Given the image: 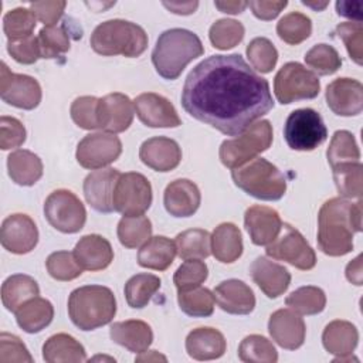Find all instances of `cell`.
<instances>
[{
  "mask_svg": "<svg viewBox=\"0 0 363 363\" xmlns=\"http://www.w3.org/2000/svg\"><path fill=\"white\" fill-rule=\"evenodd\" d=\"M44 216L51 227L64 234L78 233L86 221V210L82 201L65 189L50 193L44 203Z\"/></svg>",
  "mask_w": 363,
  "mask_h": 363,
  "instance_id": "cell-10",
  "label": "cell"
},
{
  "mask_svg": "<svg viewBox=\"0 0 363 363\" xmlns=\"http://www.w3.org/2000/svg\"><path fill=\"white\" fill-rule=\"evenodd\" d=\"M326 104L339 116H356L363 109V85L353 78H337L326 86Z\"/></svg>",
  "mask_w": 363,
  "mask_h": 363,
  "instance_id": "cell-18",
  "label": "cell"
},
{
  "mask_svg": "<svg viewBox=\"0 0 363 363\" xmlns=\"http://www.w3.org/2000/svg\"><path fill=\"white\" fill-rule=\"evenodd\" d=\"M247 57L252 68L261 74L271 72L278 61V51L274 44L265 37H257L247 45Z\"/></svg>",
  "mask_w": 363,
  "mask_h": 363,
  "instance_id": "cell-47",
  "label": "cell"
},
{
  "mask_svg": "<svg viewBox=\"0 0 363 363\" xmlns=\"http://www.w3.org/2000/svg\"><path fill=\"white\" fill-rule=\"evenodd\" d=\"M214 298L218 306L231 315H248L255 308L252 289L240 279H227L214 289Z\"/></svg>",
  "mask_w": 363,
  "mask_h": 363,
  "instance_id": "cell-26",
  "label": "cell"
},
{
  "mask_svg": "<svg viewBox=\"0 0 363 363\" xmlns=\"http://www.w3.org/2000/svg\"><path fill=\"white\" fill-rule=\"evenodd\" d=\"M211 252L223 264L237 261L242 254V237L240 228L233 223H221L210 237Z\"/></svg>",
  "mask_w": 363,
  "mask_h": 363,
  "instance_id": "cell-30",
  "label": "cell"
},
{
  "mask_svg": "<svg viewBox=\"0 0 363 363\" xmlns=\"http://www.w3.org/2000/svg\"><path fill=\"white\" fill-rule=\"evenodd\" d=\"M288 6V1H264V0H255L248 1V7L252 10V14L264 21L274 20L285 7Z\"/></svg>",
  "mask_w": 363,
  "mask_h": 363,
  "instance_id": "cell-58",
  "label": "cell"
},
{
  "mask_svg": "<svg viewBox=\"0 0 363 363\" xmlns=\"http://www.w3.org/2000/svg\"><path fill=\"white\" fill-rule=\"evenodd\" d=\"M244 26L233 18H220L210 27L208 37L214 48L230 50L238 45L244 38Z\"/></svg>",
  "mask_w": 363,
  "mask_h": 363,
  "instance_id": "cell-46",
  "label": "cell"
},
{
  "mask_svg": "<svg viewBox=\"0 0 363 363\" xmlns=\"http://www.w3.org/2000/svg\"><path fill=\"white\" fill-rule=\"evenodd\" d=\"M150 182L140 173H121L113 190V211L122 216H140L152 204Z\"/></svg>",
  "mask_w": 363,
  "mask_h": 363,
  "instance_id": "cell-11",
  "label": "cell"
},
{
  "mask_svg": "<svg viewBox=\"0 0 363 363\" xmlns=\"http://www.w3.org/2000/svg\"><path fill=\"white\" fill-rule=\"evenodd\" d=\"M115 313L116 299L108 286H79L68 298L69 319L81 330H94L108 325Z\"/></svg>",
  "mask_w": 363,
  "mask_h": 363,
  "instance_id": "cell-4",
  "label": "cell"
},
{
  "mask_svg": "<svg viewBox=\"0 0 363 363\" xmlns=\"http://www.w3.org/2000/svg\"><path fill=\"white\" fill-rule=\"evenodd\" d=\"M182 105L224 135H241L274 108L269 84L240 54L210 55L186 77Z\"/></svg>",
  "mask_w": 363,
  "mask_h": 363,
  "instance_id": "cell-1",
  "label": "cell"
},
{
  "mask_svg": "<svg viewBox=\"0 0 363 363\" xmlns=\"http://www.w3.org/2000/svg\"><path fill=\"white\" fill-rule=\"evenodd\" d=\"M268 332L282 349L295 350L305 342L306 326L303 319L292 309H278L268 320Z\"/></svg>",
  "mask_w": 363,
  "mask_h": 363,
  "instance_id": "cell-19",
  "label": "cell"
},
{
  "mask_svg": "<svg viewBox=\"0 0 363 363\" xmlns=\"http://www.w3.org/2000/svg\"><path fill=\"white\" fill-rule=\"evenodd\" d=\"M312 33V21L306 14L299 11H291L285 14L277 24L278 37L289 44L296 45L305 41Z\"/></svg>",
  "mask_w": 363,
  "mask_h": 363,
  "instance_id": "cell-42",
  "label": "cell"
},
{
  "mask_svg": "<svg viewBox=\"0 0 363 363\" xmlns=\"http://www.w3.org/2000/svg\"><path fill=\"white\" fill-rule=\"evenodd\" d=\"M231 177L238 189L258 200H279L286 191L285 176L275 164L262 157H255L247 164L233 169Z\"/></svg>",
  "mask_w": 363,
  "mask_h": 363,
  "instance_id": "cell-6",
  "label": "cell"
},
{
  "mask_svg": "<svg viewBox=\"0 0 363 363\" xmlns=\"http://www.w3.org/2000/svg\"><path fill=\"white\" fill-rule=\"evenodd\" d=\"M118 238L119 242L126 248H138L145 244L152 234L150 220L140 216H123L118 223Z\"/></svg>",
  "mask_w": 363,
  "mask_h": 363,
  "instance_id": "cell-39",
  "label": "cell"
},
{
  "mask_svg": "<svg viewBox=\"0 0 363 363\" xmlns=\"http://www.w3.org/2000/svg\"><path fill=\"white\" fill-rule=\"evenodd\" d=\"M111 339L132 353H142L153 342L152 328L139 319L115 322L109 328Z\"/></svg>",
  "mask_w": 363,
  "mask_h": 363,
  "instance_id": "cell-28",
  "label": "cell"
},
{
  "mask_svg": "<svg viewBox=\"0 0 363 363\" xmlns=\"http://www.w3.org/2000/svg\"><path fill=\"white\" fill-rule=\"evenodd\" d=\"M238 357L245 363H275L278 353L274 345L261 335L245 336L238 346Z\"/></svg>",
  "mask_w": 363,
  "mask_h": 363,
  "instance_id": "cell-44",
  "label": "cell"
},
{
  "mask_svg": "<svg viewBox=\"0 0 363 363\" xmlns=\"http://www.w3.org/2000/svg\"><path fill=\"white\" fill-rule=\"evenodd\" d=\"M163 6L170 10L172 13L174 14H182V16H187V14H191L197 10L199 7V1H163Z\"/></svg>",
  "mask_w": 363,
  "mask_h": 363,
  "instance_id": "cell-60",
  "label": "cell"
},
{
  "mask_svg": "<svg viewBox=\"0 0 363 363\" xmlns=\"http://www.w3.org/2000/svg\"><path fill=\"white\" fill-rule=\"evenodd\" d=\"M33 363V357L23 340L6 332L0 333V363Z\"/></svg>",
  "mask_w": 363,
  "mask_h": 363,
  "instance_id": "cell-54",
  "label": "cell"
},
{
  "mask_svg": "<svg viewBox=\"0 0 363 363\" xmlns=\"http://www.w3.org/2000/svg\"><path fill=\"white\" fill-rule=\"evenodd\" d=\"M250 274L258 288L271 299L281 296L291 284L289 271L265 257H258L252 261Z\"/></svg>",
  "mask_w": 363,
  "mask_h": 363,
  "instance_id": "cell-25",
  "label": "cell"
},
{
  "mask_svg": "<svg viewBox=\"0 0 363 363\" xmlns=\"http://www.w3.org/2000/svg\"><path fill=\"white\" fill-rule=\"evenodd\" d=\"M133 108L142 123L150 128H177L182 121L173 104L155 92H145L135 98Z\"/></svg>",
  "mask_w": 363,
  "mask_h": 363,
  "instance_id": "cell-17",
  "label": "cell"
},
{
  "mask_svg": "<svg viewBox=\"0 0 363 363\" xmlns=\"http://www.w3.org/2000/svg\"><path fill=\"white\" fill-rule=\"evenodd\" d=\"M214 6L221 13L240 14L248 7V1H214Z\"/></svg>",
  "mask_w": 363,
  "mask_h": 363,
  "instance_id": "cell-62",
  "label": "cell"
},
{
  "mask_svg": "<svg viewBox=\"0 0 363 363\" xmlns=\"http://www.w3.org/2000/svg\"><path fill=\"white\" fill-rule=\"evenodd\" d=\"M176 250L183 259H204L210 255V234L203 228H190L176 235Z\"/></svg>",
  "mask_w": 363,
  "mask_h": 363,
  "instance_id": "cell-36",
  "label": "cell"
},
{
  "mask_svg": "<svg viewBox=\"0 0 363 363\" xmlns=\"http://www.w3.org/2000/svg\"><path fill=\"white\" fill-rule=\"evenodd\" d=\"M326 157L332 169L339 164L359 162L360 150L353 133L349 130H336L326 150Z\"/></svg>",
  "mask_w": 363,
  "mask_h": 363,
  "instance_id": "cell-40",
  "label": "cell"
},
{
  "mask_svg": "<svg viewBox=\"0 0 363 363\" xmlns=\"http://www.w3.org/2000/svg\"><path fill=\"white\" fill-rule=\"evenodd\" d=\"M336 11L342 17H347L352 20H356L360 23V3H352V1H337L336 3Z\"/></svg>",
  "mask_w": 363,
  "mask_h": 363,
  "instance_id": "cell-59",
  "label": "cell"
},
{
  "mask_svg": "<svg viewBox=\"0 0 363 363\" xmlns=\"http://www.w3.org/2000/svg\"><path fill=\"white\" fill-rule=\"evenodd\" d=\"M176 254L174 241L164 235L150 237L138 252V264L143 268L164 271L173 264Z\"/></svg>",
  "mask_w": 363,
  "mask_h": 363,
  "instance_id": "cell-31",
  "label": "cell"
},
{
  "mask_svg": "<svg viewBox=\"0 0 363 363\" xmlns=\"http://www.w3.org/2000/svg\"><path fill=\"white\" fill-rule=\"evenodd\" d=\"M285 303L296 313L316 315L325 309L326 295L318 286H301L286 296Z\"/></svg>",
  "mask_w": 363,
  "mask_h": 363,
  "instance_id": "cell-41",
  "label": "cell"
},
{
  "mask_svg": "<svg viewBox=\"0 0 363 363\" xmlns=\"http://www.w3.org/2000/svg\"><path fill=\"white\" fill-rule=\"evenodd\" d=\"M7 170L10 179L18 186H33L43 176L41 159L26 149L11 152L7 157Z\"/></svg>",
  "mask_w": 363,
  "mask_h": 363,
  "instance_id": "cell-33",
  "label": "cell"
},
{
  "mask_svg": "<svg viewBox=\"0 0 363 363\" xmlns=\"http://www.w3.org/2000/svg\"><path fill=\"white\" fill-rule=\"evenodd\" d=\"M284 138L294 150L311 152L328 138V129L322 116L311 108L295 109L284 125Z\"/></svg>",
  "mask_w": 363,
  "mask_h": 363,
  "instance_id": "cell-8",
  "label": "cell"
},
{
  "mask_svg": "<svg viewBox=\"0 0 363 363\" xmlns=\"http://www.w3.org/2000/svg\"><path fill=\"white\" fill-rule=\"evenodd\" d=\"M201 201V194L196 183L189 179H177L170 182L163 194L166 211L173 217L193 216Z\"/></svg>",
  "mask_w": 363,
  "mask_h": 363,
  "instance_id": "cell-24",
  "label": "cell"
},
{
  "mask_svg": "<svg viewBox=\"0 0 363 363\" xmlns=\"http://www.w3.org/2000/svg\"><path fill=\"white\" fill-rule=\"evenodd\" d=\"M208 277L207 265L200 259H184L173 275L177 291H187L200 286Z\"/></svg>",
  "mask_w": 363,
  "mask_h": 363,
  "instance_id": "cell-51",
  "label": "cell"
},
{
  "mask_svg": "<svg viewBox=\"0 0 363 363\" xmlns=\"http://www.w3.org/2000/svg\"><path fill=\"white\" fill-rule=\"evenodd\" d=\"M40 288L37 281L26 274L10 275L1 285V302L13 313L27 301L38 296Z\"/></svg>",
  "mask_w": 363,
  "mask_h": 363,
  "instance_id": "cell-34",
  "label": "cell"
},
{
  "mask_svg": "<svg viewBox=\"0 0 363 363\" xmlns=\"http://www.w3.org/2000/svg\"><path fill=\"white\" fill-rule=\"evenodd\" d=\"M0 241L3 248L11 254H27L38 242L37 225L27 214H11L1 223Z\"/></svg>",
  "mask_w": 363,
  "mask_h": 363,
  "instance_id": "cell-15",
  "label": "cell"
},
{
  "mask_svg": "<svg viewBox=\"0 0 363 363\" xmlns=\"http://www.w3.org/2000/svg\"><path fill=\"white\" fill-rule=\"evenodd\" d=\"M65 6H67V1L64 0L34 1V3H30V10L34 13L37 20L44 23V26H54L64 14Z\"/></svg>",
  "mask_w": 363,
  "mask_h": 363,
  "instance_id": "cell-57",
  "label": "cell"
},
{
  "mask_svg": "<svg viewBox=\"0 0 363 363\" xmlns=\"http://www.w3.org/2000/svg\"><path fill=\"white\" fill-rule=\"evenodd\" d=\"M122 153V143L118 136L108 132L89 133L77 146V162L91 170L102 169L118 160Z\"/></svg>",
  "mask_w": 363,
  "mask_h": 363,
  "instance_id": "cell-13",
  "label": "cell"
},
{
  "mask_svg": "<svg viewBox=\"0 0 363 363\" xmlns=\"http://www.w3.org/2000/svg\"><path fill=\"white\" fill-rule=\"evenodd\" d=\"M346 278L354 285H362V254L347 264Z\"/></svg>",
  "mask_w": 363,
  "mask_h": 363,
  "instance_id": "cell-61",
  "label": "cell"
},
{
  "mask_svg": "<svg viewBox=\"0 0 363 363\" xmlns=\"http://www.w3.org/2000/svg\"><path fill=\"white\" fill-rule=\"evenodd\" d=\"M7 51L14 61L26 65L34 64L38 58H41L38 38L34 35H30L17 41H9Z\"/></svg>",
  "mask_w": 363,
  "mask_h": 363,
  "instance_id": "cell-56",
  "label": "cell"
},
{
  "mask_svg": "<svg viewBox=\"0 0 363 363\" xmlns=\"http://www.w3.org/2000/svg\"><path fill=\"white\" fill-rule=\"evenodd\" d=\"M139 157L147 167L164 173L179 166L182 149L179 143L170 138L155 136L140 145Z\"/></svg>",
  "mask_w": 363,
  "mask_h": 363,
  "instance_id": "cell-22",
  "label": "cell"
},
{
  "mask_svg": "<svg viewBox=\"0 0 363 363\" xmlns=\"http://www.w3.org/2000/svg\"><path fill=\"white\" fill-rule=\"evenodd\" d=\"M319 91L320 82L316 74L295 61L284 64L274 78V92L282 105L301 99H313Z\"/></svg>",
  "mask_w": 363,
  "mask_h": 363,
  "instance_id": "cell-9",
  "label": "cell"
},
{
  "mask_svg": "<svg viewBox=\"0 0 363 363\" xmlns=\"http://www.w3.org/2000/svg\"><path fill=\"white\" fill-rule=\"evenodd\" d=\"M337 35L346 45L349 57L357 64L363 62V26L359 21L340 23L336 27Z\"/></svg>",
  "mask_w": 363,
  "mask_h": 363,
  "instance_id": "cell-52",
  "label": "cell"
},
{
  "mask_svg": "<svg viewBox=\"0 0 363 363\" xmlns=\"http://www.w3.org/2000/svg\"><path fill=\"white\" fill-rule=\"evenodd\" d=\"M274 139L272 125L261 119L250 125L238 138L224 140L220 146L218 156L221 163L228 169H235L255 159L257 155L269 149Z\"/></svg>",
  "mask_w": 363,
  "mask_h": 363,
  "instance_id": "cell-7",
  "label": "cell"
},
{
  "mask_svg": "<svg viewBox=\"0 0 363 363\" xmlns=\"http://www.w3.org/2000/svg\"><path fill=\"white\" fill-rule=\"evenodd\" d=\"M136 362H167V359H166V356H163V354H160L159 352H156V350H145V352H142L139 356H136V359H135Z\"/></svg>",
  "mask_w": 363,
  "mask_h": 363,
  "instance_id": "cell-63",
  "label": "cell"
},
{
  "mask_svg": "<svg viewBox=\"0 0 363 363\" xmlns=\"http://www.w3.org/2000/svg\"><path fill=\"white\" fill-rule=\"evenodd\" d=\"M74 255L82 269L101 271L111 265L113 250L105 237L88 234L79 238L74 248Z\"/></svg>",
  "mask_w": 363,
  "mask_h": 363,
  "instance_id": "cell-27",
  "label": "cell"
},
{
  "mask_svg": "<svg viewBox=\"0 0 363 363\" xmlns=\"http://www.w3.org/2000/svg\"><path fill=\"white\" fill-rule=\"evenodd\" d=\"M89 43L96 54L135 58L145 52L147 34L140 26L132 21L113 18L96 26L91 34Z\"/></svg>",
  "mask_w": 363,
  "mask_h": 363,
  "instance_id": "cell-5",
  "label": "cell"
},
{
  "mask_svg": "<svg viewBox=\"0 0 363 363\" xmlns=\"http://www.w3.org/2000/svg\"><path fill=\"white\" fill-rule=\"evenodd\" d=\"M362 231V200L342 197L325 201L318 214V245L329 257H342L353 250V234Z\"/></svg>",
  "mask_w": 363,
  "mask_h": 363,
  "instance_id": "cell-2",
  "label": "cell"
},
{
  "mask_svg": "<svg viewBox=\"0 0 363 363\" xmlns=\"http://www.w3.org/2000/svg\"><path fill=\"white\" fill-rule=\"evenodd\" d=\"M227 347L224 335L214 328L193 329L186 337L187 354L194 360H214L224 354Z\"/></svg>",
  "mask_w": 363,
  "mask_h": 363,
  "instance_id": "cell-29",
  "label": "cell"
},
{
  "mask_svg": "<svg viewBox=\"0 0 363 363\" xmlns=\"http://www.w3.org/2000/svg\"><path fill=\"white\" fill-rule=\"evenodd\" d=\"M35 20L34 13L26 7H16L7 11L3 17V30L9 41H17L33 35L37 24Z\"/></svg>",
  "mask_w": 363,
  "mask_h": 363,
  "instance_id": "cell-45",
  "label": "cell"
},
{
  "mask_svg": "<svg viewBox=\"0 0 363 363\" xmlns=\"http://www.w3.org/2000/svg\"><path fill=\"white\" fill-rule=\"evenodd\" d=\"M98 128L108 133L125 132L133 121V104L125 94H108L98 101Z\"/></svg>",
  "mask_w": 363,
  "mask_h": 363,
  "instance_id": "cell-16",
  "label": "cell"
},
{
  "mask_svg": "<svg viewBox=\"0 0 363 363\" xmlns=\"http://www.w3.org/2000/svg\"><path fill=\"white\" fill-rule=\"evenodd\" d=\"M160 278L153 274H136L125 284V298L130 308H145L160 288Z\"/></svg>",
  "mask_w": 363,
  "mask_h": 363,
  "instance_id": "cell-37",
  "label": "cell"
},
{
  "mask_svg": "<svg viewBox=\"0 0 363 363\" xmlns=\"http://www.w3.org/2000/svg\"><path fill=\"white\" fill-rule=\"evenodd\" d=\"M45 267L48 274L57 281H72L82 274V268L74 252L68 251H55L50 254Z\"/></svg>",
  "mask_w": 363,
  "mask_h": 363,
  "instance_id": "cell-50",
  "label": "cell"
},
{
  "mask_svg": "<svg viewBox=\"0 0 363 363\" xmlns=\"http://www.w3.org/2000/svg\"><path fill=\"white\" fill-rule=\"evenodd\" d=\"M54 318V306L48 299L35 296L21 305L16 312L17 325L27 333H38Z\"/></svg>",
  "mask_w": 363,
  "mask_h": 363,
  "instance_id": "cell-35",
  "label": "cell"
},
{
  "mask_svg": "<svg viewBox=\"0 0 363 363\" xmlns=\"http://www.w3.org/2000/svg\"><path fill=\"white\" fill-rule=\"evenodd\" d=\"M98 98L95 96H78L69 108V113L72 121L77 126L85 130L99 129L98 128V119H96V106H98Z\"/></svg>",
  "mask_w": 363,
  "mask_h": 363,
  "instance_id": "cell-53",
  "label": "cell"
},
{
  "mask_svg": "<svg viewBox=\"0 0 363 363\" xmlns=\"http://www.w3.org/2000/svg\"><path fill=\"white\" fill-rule=\"evenodd\" d=\"M43 359L47 363H81L86 360V353L75 337L68 333H57L45 340Z\"/></svg>",
  "mask_w": 363,
  "mask_h": 363,
  "instance_id": "cell-32",
  "label": "cell"
},
{
  "mask_svg": "<svg viewBox=\"0 0 363 363\" xmlns=\"http://www.w3.org/2000/svg\"><path fill=\"white\" fill-rule=\"evenodd\" d=\"M305 62L319 75H332L340 65L339 52L329 44H316L305 54Z\"/></svg>",
  "mask_w": 363,
  "mask_h": 363,
  "instance_id": "cell-49",
  "label": "cell"
},
{
  "mask_svg": "<svg viewBox=\"0 0 363 363\" xmlns=\"http://www.w3.org/2000/svg\"><path fill=\"white\" fill-rule=\"evenodd\" d=\"M26 142L24 125L13 116L3 115L0 118V147L3 150L14 149Z\"/></svg>",
  "mask_w": 363,
  "mask_h": 363,
  "instance_id": "cell-55",
  "label": "cell"
},
{
  "mask_svg": "<svg viewBox=\"0 0 363 363\" xmlns=\"http://www.w3.org/2000/svg\"><path fill=\"white\" fill-rule=\"evenodd\" d=\"M0 96L11 106L31 111L41 102V86L33 77L14 74L9 69L6 62H1Z\"/></svg>",
  "mask_w": 363,
  "mask_h": 363,
  "instance_id": "cell-14",
  "label": "cell"
},
{
  "mask_svg": "<svg viewBox=\"0 0 363 363\" xmlns=\"http://www.w3.org/2000/svg\"><path fill=\"white\" fill-rule=\"evenodd\" d=\"M203 44L197 34L186 28H170L163 31L152 51V62L156 72L164 79L180 77L189 62L201 57Z\"/></svg>",
  "mask_w": 363,
  "mask_h": 363,
  "instance_id": "cell-3",
  "label": "cell"
},
{
  "mask_svg": "<svg viewBox=\"0 0 363 363\" xmlns=\"http://www.w3.org/2000/svg\"><path fill=\"white\" fill-rule=\"evenodd\" d=\"M244 225L255 245H268L278 237L282 221L275 208L255 204L245 210Z\"/></svg>",
  "mask_w": 363,
  "mask_h": 363,
  "instance_id": "cell-21",
  "label": "cell"
},
{
  "mask_svg": "<svg viewBox=\"0 0 363 363\" xmlns=\"http://www.w3.org/2000/svg\"><path fill=\"white\" fill-rule=\"evenodd\" d=\"M302 4H305V6H308V7H312L313 10H318V11H319V10H323L329 3H328V1H323V3H318V4H316V3H309V1H305V0H303Z\"/></svg>",
  "mask_w": 363,
  "mask_h": 363,
  "instance_id": "cell-64",
  "label": "cell"
},
{
  "mask_svg": "<svg viewBox=\"0 0 363 363\" xmlns=\"http://www.w3.org/2000/svg\"><path fill=\"white\" fill-rule=\"evenodd\" d=\"M37 38L41 58H57L69 50V35L64 27L44 26Z\"/></svg>",
  "mask_w": 363,
  "mask_h": 363,
  "instance_id": "cell-48",
  "label": "cell"
},
{
  "mask_svg": "<svg viewBox=\"0 0 363 363\" xmlns=\"http://www.w3.org/2000/svg\"><path fill=\"white\" fill-rule=\"evenodd\" d=\"M121 173L116 169H99L91 172L84 180V196L86 203L99 213L113 211V190Z\"/></svg>",
  "mask_w": 363,
  "mask_h": 363,
  "instance_id": "cell-20",
  "label": "cell"
},
{
  "mask_svg": "<svg viewBox=\"0 0 363 363\" xmlns=\"http://www.w3.org/2000/svg\"><path fill=\"white\" fill-rule=\"evenodd\" d=\"M179 308L189 316L207 318L214 312V294L208 288L196 286L187 291H177Z\"/></svg>",
  "mask_w": 363,
  "mask_h": 363,
  "instance_id": "cell-38",
  "label": "cell"
},
{
  "mask_svg": "<svg viewBox=\"0 0 363 363\" xmlns=\"http://www.w3.org/2000/svg\"><path fill=\"white\" fill-rule=\"evenodd\" d=\"M359 342V332L352 322L347 320H332L328 323L322 333V343L326 352L335 354L333 362H349L356 360L352 357L353 350Z\"/></svg>",
  "mask_w": 363,
  "mask_h": 363,
  "instance_id": "cell-23",
  "label": "cell"
},
{
  "mask_svg": "<svg viewBox=\"0 0 363 363\" xmlns=\"http://www.w3.org/2000/svg\"><path fill=\"white\" fill-rule=\"evenodd\" d=\"M267 255L292 267L309 271L316 265V254L303 235L289 224H282L278 237L267 245Z\"/></svg>",
  "mask_w": 363,
  "mask_h": 363,
  "instance_id": "cell-12",
  "label": "cell"
},
{
  "mask_svg": "<svg viewBox=\"0 0 363 363\" xmlns=\"http://www.w3.org/2000/svg\"><path fill=\"white\" fill-rule=\"evenodd\" d=\"M333 180L337 191L343 199H362L363 184H362V170L360 162L345 163L332 169Z\"/></svg>",
  "mask_w": 363,
  "mask_h": 363,
  "instance_id": "cell-43",
  "label": "cell"
}]
</instances>
